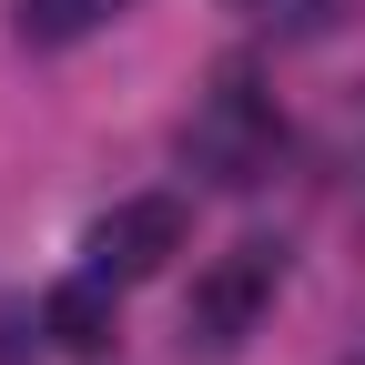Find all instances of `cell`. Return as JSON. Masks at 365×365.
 Returning a JSON list of instances; mask_svg holds the SVG:
<instances>
[{
	"mask_svg": "<svg viewBox=\"0 0 365 365\" xmlns=\"http://www.w3.org/2000/svg\"><path fill=\"white\" fill-rule=\"evenodd\" d=\"M274 143H284V122H274V91L254 81V61H223L213 91L182 112V163H193L213 193L264 182V173H274Z\"/></svg>",
	"mask_w": 365,
	"mask_h": 365,
	"instance_id": "6da1fadb",
	"label": "cell"
},
{
	"mask_svg": "<svg viewBox=\"0 0 365 365\" xmlns=\"http://www.w3.org/2000/svg\"><path fill=\"white\" fill-rule=\"evenodd\" d=\"M274 284H284V244H234V254H213V264L193 274V294H182V355L223 365V355L264 325Z\"/></svg>",
	"mask_w": 365,
	"mask_h": 365,
	"instance_id": "7a4b0ae2",
	"label": "cell"
},
{
	"mask_svg": "<svg viewBox=\"0 0 365 365\" xmlns=\"http://www.w3.org/2000/svg\"><path fill=\"white\" fill-rule=\"evenodd\" d=\"M335 11H355V0H304V21H314V31H325V21H335Z\"/></svg>",
	"mask_w": 365,
	"mask_h": 365,
	"instance_id": "8992f818",
	"label": "cell"
},
{
	"mask_svg": "<svg viewBox=\"0 0 365 365\" xmlns=\"http://www.w3.org/2000/svg\"><path fill=\"white\" fill-rule=\"evenodd\" d=\"M122 284L112 274H71V284H51L41 294V335H51L61 355H112V335H122V304H112Z\"/></svg>",
	"mask_w": 365,
	"mask_h": 365,
	"instance_id": "277c9868",
	"label": "cell"
},
{
	"mask_svg": "<svg viewBox=\"0 0 365 365\" xmlns=\"http://www.w3.org/2000/svg\"><path fill=\"white\" fill-rule=\"evenodd\" d=\"M122 11V0H21V41H31V51H61V41H81V31H102Z\"/></svg>",
	"mask_w": 365,
	"mask_h": 365,
	"instance_id": "5b68a950",
	"label": "cell"
},
{
	"mask_svg": "<svg viewBox=\"0 0 365 365\" xmlns=\"http://www.w3.org/2000/svg\"><path fill=\"white\" fill-rule=\"evenodd\" d=\"M193 244V213H182V193H132V203H112L102 223H91V274H112V284H153V274Z\"/></svg>",
	"mask_w": 365,
	"mask_h": 365,
	"instance_id": "3957f363",
	"label": "cell"
}]
</instances>
